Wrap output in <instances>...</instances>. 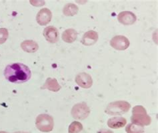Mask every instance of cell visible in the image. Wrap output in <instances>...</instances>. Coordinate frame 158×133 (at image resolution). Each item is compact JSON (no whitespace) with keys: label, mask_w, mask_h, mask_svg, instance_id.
Here are the masks:
<instances>
[{"label":"cell","mask_w":158,"mask_h":133,"mask_svg":"<svg viewBox=\"0 0 158 133\" xmlns=\"http://www.w3.org/2000/svg\"><path fill=\"white\" fill-rule=\"evenodd\" d=\"M78 11L79 8L76 5H75V4L72 3H69L66 4L64 7L63 14L67 17H72L75 15H76L78 13Z\"/></svg>","instance_id":"16"},{"label":"cell","mask_w":158,"mask_h":133,"mask_svg":"<svg viewBox=\"0 0 158 133\" xmlns=\"http://www.w3.org/2000/svg\"><path fill=\"white\" fill-rule=\"evenodd\" d=\"M98 40V34L96 31L89 30L85 32L82 37L81 43L85 46H91L94 45Z\"/></svg>","instance_id":"11"},{"label":"cell","mask_w":158,"mask_h":133,"mask_svg":"<svg viewBox=\"0 0 158 133\" xmlns=\"http://www.w3.org/2000/svg\"><path fill=\"white\" fill-rule=\"evenodd\" d=\"M14 133H28V132H23V131H19V132H14Z\"/></svg>","instance_id":"22"},{"label":"cell","mask_w":158,"mask_h":133,"mask_svg":"<svg viewBox=\"0 0 158 133\" xmlns=\"http://www.w3.org/2000/svg\"><path fill=\"white\" fill-rule=\"evenodd\" d=\"M127 133H143L144 128L142 126L138 125L134 123L129 124L126 128Z\"/></svg>","instance_id":"17"},{"label":"cell","mask_w":158,"mask_h":133,"mask_svg":"<svg viewBox=\"0 0 158 133\" xmlns=\"http://www.w3.org/2000/svg\"><path fill=\"white\" fill-rule=\"evenodd\" d=\"M4 76L11 83H23L30 79L31 73L27 66L23 63H15L6 66L4 70Z\"/></svg>","instance_id":"1"},{"label":"cell","mask_w":158,"mask_h":133,"mask_svg":"<svg viewBox=\"0 0 158 133\" xmlns=\"http://www.w3.org/2000/svg\"><path fill=\"white\" fill-rule=\"evenodd\" d=\"M44 89H48L52 92H58L61 89V86L60 85L57 80L55 78H48L45 81L43 86Z\"/></svg>","instance_id":"13"},{"label":"cell","mask_w":158,"mask_h":133,"mask_svg":"<svg viewBox=\"0 0 158 133\" xmlns=\"http://www.w3.org/2000/svg\"><path fill=\"white\" fill-rule=\"evenodd\" d=\"M35 126L41 132H51L54 127L53 119L52 116L48 114H41L37 116Z\"/></svg>","instance_id":"4"},{"label":"cell","mask_w":158,"mask_h":133,"mask_svg":"<svg viewBox=\"0 0 158 133\" xmlns=\"http://www.w3.org/2000/svg\"><path fill=\"white\" fill-rule=\"evenodd\" d=\"M90 109L85 103H80L75 105L72 109L73 118L77 120H84L90 114Z\"/></svg>","instance_id":"5"},{"label":"cell","mask_w":158,"mask_h":133,"mask_svg":"<svg viewBox=\"0 0 158 133\" xmlns=\"http://www.w3.org/2000/svg\"><path fill=\"white\" fill-rule=\"evenodd\" d=\"M0 133H8V132H5V131H0Z\"/></svg>","instance_id":"23"},{"label":"cell","mask_w":158,"mask_h":133,"mask_svg":"<svg viewBox=\"0 0 158 133\" xmlns=\"http://www.w3.org/2000/svg\"><path fill=\"white\" fill-rule=\"evenodd\" d=\"M52 19V11L48 8H43L41 9L36 16L37 22L40 26H46L49 22H51Z\"/></svg>","instance_id":"9"},{"label":"cell","mask_w":158,"mask_h":133,"mask_svg":"<svg viewBox=\"0 0 158 133\" xmlns=\"http://www.w3.org/2000/svg\"><path fill=\"white\" fill-rule=\"evenodd\" d=\"M130 108L131 105L127 101H114L108 104L105 112L110 115H122L128 112Z\"/></svg>","instance_id":"3"},{"label":"cell","mask_w":158,"mask_h":133,"mask_svg":"<svg viewBox=\"0 0 158 133\" xmlns=\"http://www.w3.org/2000/svg\"><path fill=\"white\" fill-rule=\"evenodd\" d=\"M98 133H114L113 131H111L110 130H106V129H102L100 131H99Z\"/></svg>","instance_id":"21"},{"label":"cell","mask_w":158,"mask_h":133,"mask_svg":"<svg viewBox=\"0 0 158 133\" xmlns=\"http://www.w3.org/2000/svg\"><path fill=\"white\" fill-rule=\"evenodd\" d=\"M61 37L65 43H72L77 39V33L73 29H68L62 33Z\"/></svg>","instance_id":"15"},{"label":"cell","mask_w":158,"mask_h":133,"mask_svg":"<svg viewBox=\"0 0 158 133\" xmlns=\"http://www.w3.org/2000/svg\"><path fill=\"white\" fill-rule=\"evenodd\" d=\"M110 45L118 51L126 50L130 45V40L123 35H116L110 41Z\"/></svg>","instance_id":"6"},{"label":"cell","mask_w":158,"mask_h":133,"mask_svg":"<svg viewBox=\"0 0 158 133\" xmlns=\"http://www.w3.org/2000/svg\"><path fill=\"white\" fill-rule=\"evenodd\" d=\"M127 123V120L122 116H115L107 120V126L113 129H118L125 127Z\"/></svg>","instance_id":"12"},{"label":"cell","mask_w":158,"mask_h":133,"mask_svg":"<svg viewBox=\"0 0 158 133\" xmlns=\"http://www.w3.org/2000/svg\"><path fill=\"white\" fill-rule=\"evenodd\" d=\"M30 3L31 4V5H33L34 6H35V7L42 6L45 4L44 1H30Z\"/></svg>","instance_id":"20"},{"label":"cell","mask_w":158,"mask_h":133,"mask_svg":"<svg viewBox=\"0 0 158 133\" xmlns=\"http://www.w3.org/2000/svg\"><path fill=\"white\" fill-rule=\"evenodd\" d=\"M83 130L82 124L78 121H73L69 127V133H79Z\"/></svg>","instance_id":"18"},{"label":"cell","mask_w":158,"mask_h":133,"mask_svg":"<svg viewBox=\"0 0 158 133\" xmlns=\"http://www.w3.org/2000/svg\"><path fill=\"white\" fill-rule=\"evenodd\" d=\"M21 47L27 53H35L39 49V45L33 40H26L21 43Z\"/></svg>","instance_id":"14"},{"label":"cell","mask_w":158,"mask_h":133,"mask_svg":"<svg viewBox=\"0 0 158 133\" xmlns=\"http://www.w3.org/2000/svg\"><path fill=\"white\" fill-rule=\"evenodd\" d=\"M118 19L120 23L125 26H131L136 22V15L131 11H122L118 15Z\"/></svg>","instance_id":"8"},{"label":"cell","mask_w":158,"mask_h":133,"mask_svg":"<svg viewBox=\"0 0 158 133\" xmlns=\"http://www.w3.org/2000/svg\"><path fill=\"white\" fill-rule=\"evenodd\" d=\"M131 120L132 123L142 127L148 126L152 123V119L148 115L146 109L141 105H137L134 107Z\"/></svg>","instance_id":"2"},{"label":"cell","mask_w":158,"mask_h":133,"mask_svg":"<svg viewBox=\"0 0 158 133\" xmlns=\"http://www.w3.org/2000/svg\"><path fill=\"white\" fill-rule=\"evenodd\" d=\"M9 32L6 28H0V45L3 44L7 41Z\"/></svg>","instance_id":"19"},{"label":"cell","mask_w":158,"mask_h":133,"mask_svg":"<svg viewBox=\"0 0 158 133\" xmlns=\"http://www.w3.org/2000/svg\"><path fill=\"white\" fill-rule=\"evenodd\" d=\"M76 83L84 89H89L93 85V79L88 73H80L76 77Z\"/></svg>","instance_id":"7"},{"label":"cell","mask_w":158,"mask_h":133,"mask_svg":"<svg viewBox=\"0 0 158 133\" xmlns=\"http://www.w3.org/2000/svg\"><path fill=\"white\" fill-rule=\"evenodd\" d=\"M44 36L48 42L56 43L59 41V32L57 29L53 26L46 27L44 30Z\"/></svg>","instance_id":"10"}]
</instances>
